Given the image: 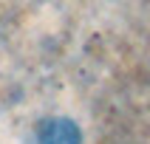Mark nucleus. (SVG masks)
I'll return each mask as SVG.
<instances>
[{"label": "nucleus", "instance_id": "1", "mask_svg": "<svg viewBox=\"0 0 150 144\" xmlns=\"http://www.w3.org/2000/svg\"><path fill=\"white\" fill-rule=\"evenodd\" d=\"M34 144H79V130L71 119H48L34 130Z\"/></svg>", "mask_w": 150, "mask_h": 144}]
</instances>
